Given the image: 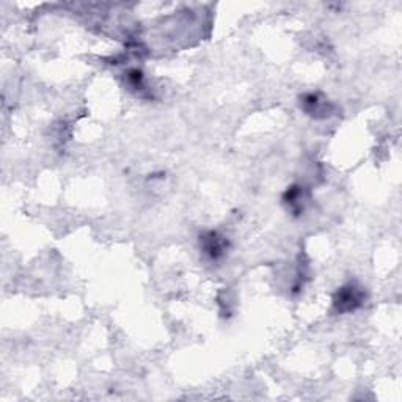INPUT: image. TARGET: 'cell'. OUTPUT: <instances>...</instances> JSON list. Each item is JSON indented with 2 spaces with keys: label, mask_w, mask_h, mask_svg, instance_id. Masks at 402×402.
<instances>
[{
  "label": "cell",
  "mask_w": 402,
  "mask_h": 402,
  "mask_svg": "<svg viewBox=\"0 0 402 402\" xmlns=\"http://www.w3.org/2000/svg\"><path fill=\"white\" fill-rule=\"evenodd\" d=\"M365 302V292L360 286L349 283V285L339 288L336 291L335 297H333V308L336 313L344 314L355 311L359 307H361Z\"/></svg>",
  "instance_id": "1"
},
{
  "label": "cell",
  "mask_w": 402,
  "mask_h": 402,
  "mask_svg": "<svg viewBox=\"0 0 402 402\" xmlns=\"http://www.w3.org/2000/svg\"><path fill=\"white\" fill-rule=\"evenodd\" d=\"M143 81H145L143 72H141L140 70H131L128 72V82H129V85H131L132 88H141V87H143Z\"/></svg>",
  "instance_id": "5"
},
{
  "label": "cell",
  "mask_w": 402,
  "mask_h": 402,
  "mask_svg": "<svg viewBox=\"0 0 402 402\" xmlns=\"http://www.w3.org/2000/svg\"><path fill=\"white\" fill-rule=\"evenodd\" d=\"M200 247L211 261H219L228 250V241L217 231H206L200 236Z\"/></svg>",
  "instance_id": "2"
},
{
  "label": "cell",
  "mask_w": 402,
  "mask_h": 402,
  "mask_svg": "<svg viewBox=\"0 0 402 402\" xmlns=\"http://www.w3.org/2000/svg\"><path fill=\"white\" fill-rule=\"evenodd\" d=\"M300 107L303 112H307L308 115L314 118H325L332 113L333 105L328 101L322 99L319 93H307L300 99Z\"/></svg>",
  "instance_id": "3"
},
{
  "label": "cell",
  "mask_w": 402,
  "mask_h": 402,
  "mask_svg": "<svg viewBox=\"0 0 402 402\" xmlns=\"http://www.w3.org/2000/svg\"><path fill=\"white\" fill-rule=\"evenodd\" d=\"M302 200H303V190L300 185H292V188L288 189L285 192V195H283V201L291 208V211L294 214H300L303 211Z\"/></svg>",
  "instance_id": "4"
}]
</instances>
